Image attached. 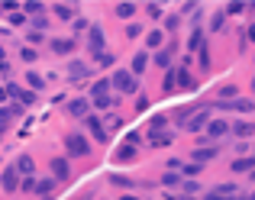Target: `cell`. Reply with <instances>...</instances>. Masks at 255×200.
Returning <instances> with one entry per match:
<instances>
[{
  "mask_svg": "<svg viewBox=\"0 0 255 200\" xmlns=\"http://www.w3.org/2000/svg\"><path fill=\"white\" fill-rule=\"evenodd\" d=\"M226 132H230V123H226V119H210V123L204 126L207 139H220V136H226Z\"/></svg>",
  "mask_w": 255,
  "mask_h": 200,
  "instance_id": "5b68a950",
  "label": "cell"
},
{
  "mask_svg": "<svg viewBox=\"0 0 255 200\" xmlns=\"http://www.w3.org/2000/svg\"><path fill=\"white\" fill-rule=\"evenodd\" d=\"M249 39H252V42H255V26H249Z\"/></svg>",
  "mask_w": 255,
  "mask_h": 200,
  "instance_id": "b9f144b4",
  "label": "cell"
},
{
  "mask_svg": "<svg viewBox=\"0 0 255 200\" xmlns=\"http://www.w3.org/2000/svg\"><path fill=\"white\" fill-rule=\"evenodd\" d=\"M0 188H6V191H16V188H19V181H16V168H6L3 184H0Z\"/></svg>",
  "mask_w": 255,
  "mask_h": 200,
  "instance_id": "2e32d148",
  "label": "cell"
},
{
  "mask_svg": "<svg viewBox=\"0 0 255 200\" xmlns=\"http://www.w3.org/2000/svg\"><path fill=\"white\" fill-rule=\"evenodd\" d=\"M97 62H100V65H113V55H110V52H100Z\"/></svg>",
  "mask_w": 255,
  "mask_h": 200,
  "instance_id": "8d00e7d4",
  "label": "cell"
},
{
  "mask_svg": "<svg viewBox=\"0 0 255 200\" xmlns=\"http://www.w3.org/2000/svg\"><path fill=\"white\" fill-rule=\"evenodd\" d=\"M162 184H165V188H181V178H178V175H171V171H168V175L162 178Z\"/></svg>",
  "mask_w": 255,
  "mask_h": 200,
  "instance_id": "f546056e",
  "label": "cell"
},
{
  "mask_svg": "<svg viewBox=\"0 0 255 200\" xmlns=\"http://www.w3.org/2000/svg\"><path fill=\"white\" fill-rule=\"evenodd\" d=\"M36 191H39V197H49L52 191H55V181H49V178H45V181L36 184Z\"/></svg>",
  "mask_w": 255,
  "mask_h": 200,
  "instance_id": "44dd1931",
  "label": "cell"
},
{
  "mask_svg": "<svg viewBox=\"0 0 255 200\" xmlns=\"http://www.w3.org/2000/svg\"><path fill=\"white\" fill-rule=\"evenodd\" d=\"M113 103H117V100H113L110 94H107V97H97V100H94V106H97V110H110Z\"/></svg>",
  "mask_w": 255,
  "mask_h": 200,
  "instance_id": "4316f807",
  "label": "cell"
},
{
  "mask_svg": "<svg viewBox=\"0 0 255 200\" xmlns=\"http://www.w3.org/2000/svg\"><path fill=\"white\" fill-rule=\"evenodd\" d=\"M207 123H210V110H197V113H187V119H184V129H191V132H200Z\"/></svg>",
  "mask_w": 255,
  "mask_h": 200,
  "instance_id": "277c9868",
  "label": "cell"
},
{
  "mask_svg": "<svg viewBox=\"0 0 255 200\" xmlns=\"http://www.w3.org/2000/svg\"><path fill=\"white\" fill-rule=\"evenodd\" d=\"M223 16H226V13H223V10H220V13H217V16H213V29H220V26H223Z\"/></svg>",
  "mask_w": 255,
  "mask_h": 200,
  "instance_id": "f35d334b",
  "label": "cell"
},
{
  "mask_svg": "<svg viewBox=\"0 0 255 200\" xmlns=\"http://www.w3.org/2000/svg\"><path fill=\"white\" fill-rule=\"evenodd\" d=\"M255 168V155H249V158H236L233 162V171H252Z\"/></svg>",
  "mask_w": 255,
  "mask_h": 200,
  "instance_id": "e0dca14e",
  "label": "cell"
},
{
  "mask_svg": "<svg viewBox=\"0 0 255 200\" xmlns=\"http://www.w3.org/2000/svg\"><path fill=\"white\" fill-rule=\"evenodd\" d=\"M123 200H139V197H123Z\"/></svg>",
  "mask_w": 255,
  "mask_h": 200,
  "instance_id": "ee69618b",
  "label": "cell"
},
{
  "mask_svg": "<svg viewBox=\"0 0 255 200\" xmlns=\"http://www.w3.org/2000/svg\"><path fill=\"white\" fill-rule=\"evenodd\" d=\"M165 29H178V16H168V19H165Z\"/></svg>",
  "mask_w": 255,
  "mask_h": 200,
  "instance_id": "ab89813d",
  "label": "cell"
},
{
  "mask_svg": "<svg viewBox=\"0 0 255 200\" xmlns=\"http://www.w3.org/2000/svg\"><path fill=\"white\" fill-rule=\"evenodd\" d=\"M213 155H217V149H197V152H194V162L204 165V162H210Z\"/></svg>",
  "mask_w": 255,
  "mask_h": 200,
  "instance_id": "d6986e66",
  "label": "cell"
},
{
  "mask_svg": "<svg viewBox=\"0 0 255 200\" xmlns=\"http://www.w3.org/2000/svg\"><path fill=\"white\" fill-rule=\"evenodd\" d=\"M194 88V78L187 75L184 68H178V71H168V78H165V91H191Z\"/></svg>",
  "mask_w": 255,
  "mask_h": 200,
  "instance_id": "6da1fadb",
  "label": "cell"
},
{
  "mask_svg": "<svg viewBox=\"0 0 255 200\" xmlns=\"http://www.w3.org/2000/svg\"><path fill=\"white\" fill-rule=\"evenodd\" d=\"M23 10L29 13V16H42V13H45V6H42V3H36V0H29V3H26Z\"/></svg>",
  "mask_w": 255,
  "mask_h": 200,
  "instance_id": "603a6c76",
  "label": "cell"
},
{
  "mask_svg": "<svg viewBox=\"0 0 255 200\" xmlns=\"http://www.w3.org/2000/svg\"><path fill=\"white\" fill-rule=\"evenodd\" d=\"M84 123H87V129H91V136L97 139V142H104V139H107V129H104V123H100L97 116H91V113H87Z\"/></svg>",
  "mask_w": 255,
  "mask_h": 200,
  "instance_id": "8992f818",
  "label": "cell"
},
{
  "mask_svg": "<svg viewBox=\"0 0 255 200\" xmlns=\"http://www.w3.org/2000/svg\"><path fill=\"white\" fill-rule=\"evenodd\" d=\"M10 23L13 26H26V13H10Z\"/></svg>",
  "mask_w": 255,
  "mask_h": 200,
  "instance_id": "836d02e7",
  "label": "cell"
},
{
  "mask_svg": "<svg viewBox=\"0 0 255 200\" xmlns=\"http://www.w3.org/2000/svg\"><path fill=\"white\" fill-rule=\"evenodd\" d=\"M52 175L58 178V181H65V178L71 175V168H68V162L65 158H52Z\"/></svg>",
  "mask_w": 255,
  "mask_h": 200,
  "instance_id": "9c48e42d",
  "label": "cell"
},
{
  "mask_svg": "<svg viewBox=\"0 0 255 200\" xmlns=\"http://www.w3.org/2000/svg\"><path fill=\"white\" fill-rule=\"evenodd\" d=\"M132 13H136V6H132V3H120V6H117V16H120V19H129Z\"/></svg>",
  "mask_w": 255,
  "mask_h": 200,
  "instance_id": "d4e9b609",
  "label": "cell"
},
{
  "mask_svg": "<svg viewBox=\"0 0 255 200\" xmlns=\"http://www.w3.org/2000/svg\"><path fill=\"white\" fill-rule=\"evenodd\" d=\"M23 191H36V178H23Z\"/></svg>",
  "mask_w": 255,
  "mask_h": 200,
  "instance_id": "74e56055",
  "label": "cell"
},
{
  "mask_svg": "<svg viewBox=\"0 0 255 200\" xmlns=\"http://www.w3.org/2000/svg\"><path fill=\"white\" fill-rule=\"evenodd\" d=\"M36 55H39L36 49H23V62H36Z\"/></svg>",
  "mask_w": 255,
  "mask_h": 200,
  "instance_id": "d590c367",
  "label": "cell"
},
{
  "mask_svg": "<svg viewBox=\"0 0 255 200\" xmlns=\"http://www.w3.org/2000/svg\"><path fill=\"white\" fill-rule=\"evenodd\" d=\"M217 191H220V194H223V200H226V197H233V194H236V184H220Z\"/></svg>",
  "mask_w": 255,
  "mask_h": 200,
  "instance_id": "d6a6232c",
  "label": "cell"
},
{
  "mask_svg": "<svg viewBox=\"0 0 255 200\" xmlns=\"http://www.w3.org/2000/svg\"><path fill=\"white\" fill-rule=\"evenodd\" d=\"M123 162H129V158H136V145H120V152H117Z\"/></svg>",
  "mask_w": 255,
  "mask_h": 200,
  "instance_id": "484cf974",
  "label": "cell"
},
{
  "mask_svg": "<svg viewBox=\"0 0 255 200\" xmlns=\"http://www.w3.org/2000/svg\"><path fill=\"white\" fill-rule=\"evenodd\" d=\"M252 88H255V78H252Z\"/></svg>",
  "mask_w": 255,
  "mask_h": 200,
  "instance_id": "bcb514c9",
  "label": "cell"
},
{
  "mask_svg": "<svg viewBox=\"0 0 255 200\" xmlns=\"http://www.w3.org/2000/svg\"><path fill=\"white\" fill-rule=\"evenodd\" d=\"M91 49H94V55L104 52V29H100V26H94V29H91Z\"/></svg>",
  "mask_w": 255,
  "mask_h": 200,
  "instance_id": "8fae6325",
  "label": "cell"
},
{
  "mask_svg": "<svg viewBox=\"0 0 255 200\" xmlns=\"http://www.w3.org/2000/svg\"><path fill=\"white\" fill-rule=\"evenodd\" d=\"M52 52H55V55H68V52H75V39H52Z\"/></svg>",
  "mask_w": 255,
  "mask_h": 200,
  "instance_id": "ba28073f",
  "label": "cell"
},
{
  "mask_svg": "<svg viewBox=\"0 0 255 200\" xmlns=\"http://www.w3.org/2000/svg\"><path fill=\"white\" fill-rule=\"evenodd\" d=\"M13 168H16V175H19V171H23L26 178H32V158H29V155H19V162L13 165Z\"/></svg>",
  "mask_w": 255,
  "mask_h": 200,
  "instance_id": "5bb4252c",
  "label": "cell"
},
{
  "mask_svg": "<svg viewBox=\"0 0 255 200\" xmlns=\"http://www.w3.org/2000/svg\"><path fill=\"white\" fill-rule=\"evenodd\" d=\"M155 62L162 65V68H168V65H171V49H162V52L155 55Z\"/></svg>",
  "mask_w": 255,
  "mask_h": 200,
  "instance_id": "83f0119b",
  "label": "cell"
},
{
  "mask_svg": "<svg viewBox=\"0 0 255 200\" xmlns=\"http://www.w3.org/2000/svg\"><path fill=\"white\" fill-rule=\"evenodd\" d=\"M249 200H255V194H252V197H249Z\"/></svg>",
  "mask_w": 255,
  "mask_h": 200,
  "instance_id": "c3c4849f",
  "label": "cell"
},
{
  "mask_svg": "<svg viewBox=\"0 0 255 200\" xmlns=\"http://www.w3.org/2000/svg\"><path fill=\"white\" fill-rule=\"evenodd\" d=\"M184 200H194V197H184Z\"/></svg>",
  "mask_w": 255,
  "mask_h": 200,
  "instance_id": "7dc6e473",
  "label": "cell"
},
{
  "mask_svg": "<svg viewBox=\"0 0 255 200\" xmlns=\"http://www.w3.org/2000/svg\"><path fill=\"white\" fill-rule=\"evenodd\" d=\"M68 113H71V116H78V119H84L87 116V100H71Z\"/></svg>",
  "mask_w": 255,
  "mask_h": 200,
  "instance_id": "7c38bea8",
  "label": "cell"
},
{
  "mask_svg": "<svg viewBox=\"0 0 255 200\" xmlns=\"http://www.w3.org/2000/svg\"><path fill=\"white\" fill-rule=\"evenodd\" d=\"M26 81H29V88H32V91H42V88H45V78H42V75H36V71H29V75H26Z\"/></svg>",
  "mask_w": 255,
  "mask_h": 200,
  "instance_id": "ffe728a7",
  "label": "cell"
},
{
  "mask_svg": "<svg viewBox=\"0 0 255 200\" xmlns=\"http://www.w3.org/2000/svg\"><path fill=\"white\" fill-rule=\"evenodd\" d=\"M249 181H255V168H252V171H249Z\"/></svg>",
  "mask_w": 255,
  "mask_h": 200,
  "instance_id": "7bdbcfd3",
  "label": "cell"
},
{
  "mask_svg": "<svg viewBox=\"0 0 255 200\" xmlns=\"http://www.w3.org/2000/svg\"><path fill=\"white\" fill-rule=\"evenodd\" d=\"M10 119H13V110H10V106H3V110H0V129H3Z\"/></svg>",
  "mask_w": 255,
  "mask_h": 200,
  "instance_id": "1f68e13d",
  "label": "cell"
},
{
  "mask_svg": "<svg viewBox=\"0 0 255 200\" xmlns=\"http://www.w3.org/2000/svg\"><path fill=\"white\" fill-rule=\"evenodd\" d=\"M230 129H233V132H236V136H239V139H249V136H255V126L249 123V119H239V123H236V126H230Z\"/></svg>",
  "mask_w": 255,
  "mask_h": 200,
  "instance_id": "30bf717a",
  "label": "cell"
},
{
  "mask_svg": "<svg viewBox=\"0 0 255 200\" xmlns=\"http://www.w3.org/2000/svg\"><path fill=\"white\" fill-rule=\"evenodd\" d=\"M145 42H149L152 49H158V45H162V32H158V29H152L149 36H145Z\"/></svg>",
  "mask_w": 255,
  "mask_h": 200,
  "instance_id": "f1b7e54d",
  "label": "cell"
},
{
  "mask_svg": "<svg viewBox=\"0 0 255 200\" xmlns=\"http://www.w3.org/2000/svg\"><path fill=\"white\" fill-rule=\"evenodd\" d=\"M107 81H110V88L120 91V94H136V88H139V81L129 75V71H117V75L107 78Z\"/></svg>",
  "mask_w": 255,
  "mask_h": 200,
  "instance_id": "7a4b0ae2",
  "label": "cell"
},
{
  "mask_svg": "<svg viewBox=\"0 0 255 200\" xmlns=\"http://www.w3.org/2000/svg\"><path fill=\"white\" fill-rule=\"evenodd\" d=\"M171 139H174V136H171V132H155V136H152V139H149V145H168V142H171Z\"/></svg>",
  "mask_w": 255,
  "mask_h": 200,
  "instance_id": "7402d4cb",
  "label": "cell"
},
{
  "mask_svg": "<svg viewBox=\"0 0 255 200\" xmlns=\"http://www.w3.org/2000/svg\"><path fill=\"white\" fill-rule=\"evenodd\" d=\"M165 123H168V116H152V123H149V132H158V129H165Z\"/></svg>",
  "mask_w": 255,
  "mask_h": 200,
  "instance_id": "cb8c5ba5",
  "label": "cell"
},
{
  "mask_svg": "<svg viewBox=\"0 0 255 200\" xmlns=\"http://www.w3.org/2000/svg\"><path fill=\"white\" fill-rule=\"evenodd\" d=\"M65 145H68V152H71V155H87V152H91V142H87L81 132H68Z\"/></svg>",
  "mask_w": 255,
  "mask_h": 200,
  "instance_id": "3957f363",
  "label": "cell"
},
{
  "mask_svg": "<svg viewBox=\"0 0 255 200\" xmlns=\"http://www.w3.org/2000/svg\"><path fill=\"white\" fill-rule=\"evenodd\" d=\"M84 75H87V65L84 62H71V68H68V78H71V81H81Z\"/></svg>",
  "mask_w": 255,
  "mask_h": 200,
  "instance_id": "9a60e30c",
  "label": "cell"
},
{
  "mask_svg": "<svg viewBox=\"0 0 255 200\" xmlns=\"http://www.w3.org/2000/svg\"><path fill=\"white\" fill-rule=\"evenodd\" d=\"M107 94H110V81H107V78H104V81H97V84H94V91H91V97H94V100H97V97H107Z\"/></svg>",
  "mask_w": 255,
  "mask_h": 200,
  "instance_id": "ac0fdd59",
  "label": "cell"
},
{
  "mask_svg": "<svg viewBox=\"0 0 255 200\" xmlns=\"http://www.w3.org/2000/svg\"><path fill=\"white\" fill-rule=\"evenodd\" d=\"M223 110H236V113H249V110H255V103H252V100H243V97H236V100H230V103H223Z\"/></svg>",
  "mask_w": 255,
  "mask_h": 200,
  "instance_id": "52a82bcc",
  "label": "cell"
},
{
  "mask_svg": "<svg viewBox=\"0 0 255 200\" xmlns=\"http://www.w3.org/2000/svg\"><path fill=\"white\" fill-rule=\"evenodd\" d=\"M113 184H117V188H129V178H123V175H117V178H113Z\"/></svg>",
  "mask_w": 255,
  "mask_h": 200,
  "instance_id": "e575fe53",
  "label": "cell"
},
{
  "mask_svg": "<svg viewBox=\"0 0 255 200\" xmlns=\"http://www.w3.org/2000/svg\"><path fill=\"white\" fill-rule=\"evenodd\" d=\"M239 200H249V197H239Z\"/></svg>",
  "mask_w": 255,
  "mask_h": 200,
  "instance_id": "f6af8a7d",
  "label": "cell"
},
{
  "mask_svg": "<svg viewBox=\"0 0 255 200\" xmlns=\"http://www.w3.org/2000/svg\"><path fill=\"white\" fill-rule=\"evenodd\" d=\"M55 16H58V19H71V6L58 3V6H55Z\"/></svg>",
  "mask_w": 255,
  "mask_h": 200,
  "instance_id": "4dcf8cb0",
  "label": "cell"
},
{
  "mask_svg": "<svg viewBox=\"0 0 255 200\" xmlns=\"http://www.w3.org/2000/svg\"><path fill=\"white\" fill-rule=\"evenodd\" d=\"M145 65H149V55H145V52H139V55L132 58V71H129V75H132V78H136V75H142V71H145Z\"/></svg>",
  "mask_w": 255,
  "mask_h": 200,
  "instance_id": "4fadbf2b",
  "label": "cell"
},
{
  "mask_svg": "<svg viewBox=\"0 0 255 200\" xmlns=\"http://www.w3.org/2000/svg\"><path fill=\"white\" fill-rule=\"evenodd\" d=\"M204 200H223V194H220V191H210V194H207Z\"/></svg>",
  "mask_w": 255,
  "mask_h": 200,
  "instance_id": "60d3db41",
  "label": "cell"
}]
</instances>
